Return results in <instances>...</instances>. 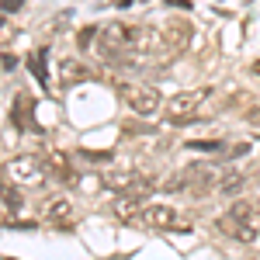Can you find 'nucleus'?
Masks as SVG:
<instances>
[{
  "instance_id": "2eb2a0df",
  "label": "nucleus",
  "mask_w": 260,
  "mask_h": 260,
  "mask_svg": "<svg viewBox=\"0 0 260 260\" xmlns=\"http://www.w3.org/2000/svg\"><path fill=\"white\" fill-rule=\"evenodd\" d=\"M187 149H201V153H219L222 142H187Z\"/></svg>"
},
{
  "instance_id": "20e7f679",
  "label": "nucleus",
  "mask_w": 260,
  "mask_h": 260,
  "mask_svg": "<svg viewBox=\"0 0 260 260\" xmlns=\"http://www.w3.org/2000/svg\"><path fill=\"white\" fill-rule=\"evenodd\" d=\"M219 229L229 236V240H236V243H243V246H250V243H257L260 240V225H253V222H246V219H240V215H233L229 208L219 215Z\"/></svg>"
},
{
  "instance_id": "dca6fc26",
  "label": "nucleus",
  "mask_w": 260,
  "mask_h": 260,
  "mask_svg": "<svg viewBox=\"0 0 260 260\" xmlns=\"http://www.w3.org/2000/svg\"><path fill=\"white\" fill-rule=\"evenodd\" d=\"M83 156H87L90 163H108L111 160V153H83Z\"/></svg>"
},
{
  "instance_id": "9b49d317",
  "label": "nucleus",
  "mask_w": 260,
  "mask_h": 260,
  "mask_svg": "<svg viewBox=\"0 0 260 260\" xmlns=\"http://www.w3.org/2000/svg\"><path fill=\"white\" fill-rule=\"evenodd\" d=\"M21 205H24L21 191L14 184H4V212H21Z\"/></svg>"
},
{
  "instance_id": "4468645a",
  "label": "nucleus",
  "mask_w": 260,
  "mask_h": 260,
  "mask_svg": "<svg viewBox=\"0 0 260 260\" xmlns=\"http://www.w3.org/2000/svg\"><path fill=\"white\" fill-rule=\"evenodd\" d=\"M62 73H66V80H87V77H90L80 62H62Z\"/></svg>"
},
{
  "instance_id": "f257e3e1",
  "label": "nucleus",
  "mask_w": 260,
  "mask_h": 260,
  "mask_svg": "<svg viewBox=\"0 0 260 260\" xmlns=\"http://www.w3.org/2000/svg\"><path fill=\"white\" fill-rule=\"evenodd\" d=\"M121 98H125V104H128L139 118H153V115L160 111V104H163V98L149 83H121Z\"/></svg>"
},
{
  "instance_id": "f3484780",
  "label": "nucleus",
  "mask_w": 260,
  "mask_h": 260,
  "mask_svg": "<svg viewBox=\"0 0 260 260\" xmlns=\"http://www.w3.org/2000/svg\"><path fill=\"white\" fill-rule=\"evenodd\" d=\"M250 121H253V125H260V108H253V111H250Z\"/></svg>"
},
{
  "instance_id": "f03ea898",
  "label": "nucleus",
  "mask_w": 260,
  "mask_h": 260,
  "mask_svg": "<svg viewBox=\"0 0 260 260\" xmlns=\"http://www.w3.org/2000/svg\"><path fill=\"white\" fill-rule=\"evenodd\" d=\"M7 177H14V184H42L49 177V163H45V156L21 153L7 163Z\"/></svg>"
},
{
  "instance_id": "9d476101",
  "label": "nucleus",
  "mask_w": 260,
  "mask_h": 260,
  "mask_svg": "<svg viewBox=\"0 0 260 260\" xmlns=\"http://www.w3.org/2000/svg\"><path fill=\"white\" fill-rule=\"evenodd\" d=\"M229 212H233V215H240V219H246V222H253V225H260V208L257 205H253V201H233V205H229Z\"/></svg>"
},
{
  "instance_id": "f8f14e48",
  "label": "nucleus",
  "mask_w": 260,
  "mask_h": 260,
  "mask_svg": "<svg viewBox=\"0 0 260 260\" xmlns=\"http://www.w3.org/2000/svg\"><path fill=\"white\" fill-rule=\"evenodd\" d=\"M139 205H142V194H125V198L115 205V212H118L121 219H125V215H132V212H136Z\"/></svg>"
},
{
  "instance_id": "1a4fd4ad",
  "label": "nucleus",
  "mask_w": 260,
  "mask_h": 260,
  "mask_svg": "<svg viewBox=\"0 0 260 260\" xmlns=\"http://www.w3.org/2000/svg\"><path fill=\"white\" fill-rule=\"evenodd\" d=\"M45 163H49V174H52V177L73 180V167H70V160H66L62 153H49V156H45Z\"/></svg>"
},
{
  "instance_id": "7ed1b4c3",
  "label": "nucleus",
  "mask_w": 260,
  "mask_h": 260,
  "mask_svg": "<svg viewBox=\"0 0 260 260\" xmlns=\"http://www.w3.org/2000/svg\"><path fill=\"white\" fill-rule=\"evenodd\" d=\"M180 177H184V191H191L194 198H205V194H212L215 187H219V174L208 167V163H201V160H194V163H187L184 170H180Z\"/></svg>"
},
{
  "instance_id": "a211bd4d",
  "label": "nucleus",
  "mask_w": 260,
  "mask_h": 260,
  "mask_svg": "<svg viewBox=\"0 0 260 260\" xmlns=\"http://www.w3.org/2000/svg\"><path fill=\"white\" fill-rule=\"evenodd\" d=\"M4 260H14V257H4Z\"/></svg>"
},
{
  "instance_id": "423d86ee",
  "label": "nucleus",
  "mask_w": 260,
  "mask_h": 260,
  "mask_svg": "<svg viewBox=\"0 0 260 260\" xmlns=\"http://www.w3.org/2000/svg\"><path fill=\"white\" fill-rule=\"evenodd\" d=\"M142 212H146V222H149L153 229H184L180 212L170 208V205H146Z\"/></svg>"
},
{
  "instance_id": "ddd939ff",
  "label": "nucleus",
  "mask_w": 260,
  "mask_h": 260,
  "mask_svg": "<svg viewBox=\"0 0 260 260\" xmlns=\"http://www.w3.org/2000/svg\"><path fill=\"white\" fill-rule=\"evenodd\" d=\"M28 66H31V73L45 83V49H42V52H31V56H28Z\"/></svg>"
},
{
  "instance_id": "6e6552de",
  "label": "nucleus",
  "mask_w": 260,
  "mask_h": 260,
  "mask_svg": "<svg viewBox=\"0 0 260 260\" xmlns=\"http://www.w3.org/2000/svg\"><path fill=\"white\" fill-rule=\"evenodd\" d=\"M243 187H246V177H243L240 170H229V174L219 180V191L225 194V198H240Z\"/></svg>"
},
{
  "instance_id": "0eeeda50",
  "label": "nucleus",
  "mask_w": 260,
  "mask_h": 260,
  "mask_svg": "<svg viewBox=\"0 0 260 260\" xmlns=\"http://www.w3.org/2000/svg\"><path fill=\"white\" fill-rule=\"evenodd\" d=\"M45 219L52 222V225H59V229H66V225L73 222V205H70L66 198L52 201V205H49V212H45Z\"/></svg>"
},
{
  "instance_id": "39448f33",
  "label": "nucleus",
  "mask_w": 260,
  "mask_h": 260,
  "mask_svg": "<svg viewBox=\"0 0 260 260\" xmlns=\"http://www.w3.org/2000/svg\"><path fill=\"white\" fill-rule=\"evenodd\" d=\"M205 98H208V90H180V94H174V98H170L167 111H170V118H174V121L191 118L201 104H205Z\"/></svg>"
}]
</instances>
